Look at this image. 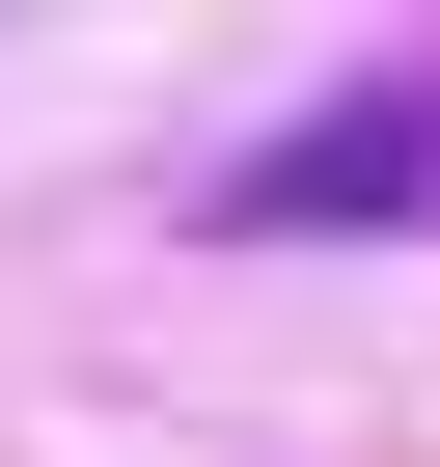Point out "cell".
I'll list each match as a JSON object with an SVG mask.
<instances>
[{
    "instance_id": "cell-1",
    "label": "cell",
    "mask_w": 440,
    "mask_h": 467,
    "mask_svg": "<svg viewBox=\"0 0 440 467\" xmlns=\"http://www.w3.org/2000/svg\"><path fill=\"white\" fill-rule=\"evenodd\" d=\"M413 165H440V110H413V83H358V110H303V138H276L248 192H220V220H385Z\"/></svg>"
}]
</instances>
